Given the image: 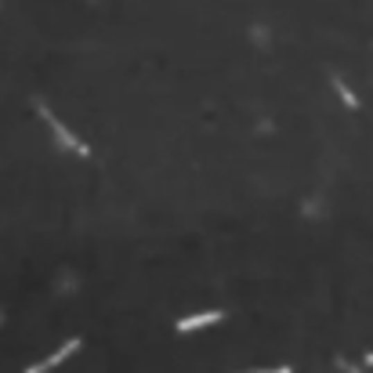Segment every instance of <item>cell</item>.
<instances>
[{"label": "cell", "instance_id": "obj_4", "mask_svg": "<svg viewBox=\"0 0 373 373\" xmlns=\"http://www.w3.org/2000/svg\"><path fill=\"white\" fill-rule=\"evenodd\" d=\"M333 87H337V94H340V98H345V105H348V109H359V98H355V94H352L345 84H340V80H333Z\"/></svg>", "mask_w": 373, "mask_h": 373}, {"label": "cell", "instance_id": "obj_5", "mask_svg": "<svg viewBox=\"0 0 373 373\" xmlns=\"http://www.w3.org/2000/svg\"><path fill=\"white\" fill-rule=\"evenodd\" d=\"M247 373H290V366H279V370H247Z\"/></svg>", "mask_w": 373, "mask_h": 373}, {"label": "cell", "instance_id": "obj_1", "mask_svg": "<svg viewBox=\"0 0 373 373\" xmlns=\"http://www.w3.org/2000/svg\"><path fill=\"white\" fill-rule=\"evenodd\" d=\"M40 116H44L47 123H51V135L58 138V145H66V149H73L76 156H87V145H84V141H80V138H76V135L69 131V127H66V123H62V120L55 116V112H51V109H44V105H40Z\"/></svg>", "mask_w": 373, "mask_h": 373}, {"label": "cell", "instance_id": "obj_2", "mask_svg": "<svg viewBox=\"0 0 373 373\" xmlns=\"http://www.w3.org/2000/svg\"><path fill=\"white\" fill-rule=\"evenodd\" d=\"M76 348H80V337H69V340H66V345H62L58 352H51V355H47L44 363H37V366H29L26 373H47V370H55L58 363H66V359H69V355H73Z\"/></svg>", "mask_w": 373, "mask_h": 373}, {"label": "cell", "instance_id": "obj_3", "mask_svg": "<svg viewBox=\"0 0 373 373\" xmlns=\"http://www.w3.org/2000/svg\"><path fill=\"white\" fill-rule=\"evenodd\" d=\"M210 322H221V312L218 308H210V312H196V315H185L177 322V333H192V330H203Z\"/></svg>", "mask_w": 373, "mask_h": 373}]
</instances>
